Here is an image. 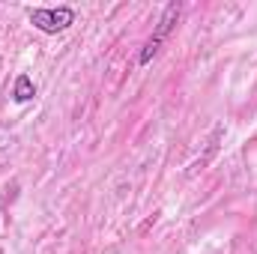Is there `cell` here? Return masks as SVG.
<instances>
[{"label":"cell","mask_w":257,"mask_h":254,"mask_svg":"<svg viewBox=\"0 0 257 254\" xmlns=\"http://www.w3.org/2000/svg\"><path fill=\"white\" fill-rule=\"evenodd\" d=\"M180 15H183V3H168V6H165V12H162V18H159L156 33L144 42V48H141V54H138V66H150V63H153V57L159 54V48L165 45V39L174 33V27H177Z\"/></svg>","instance_id":"cell-1"},{"label":"cell","mask_w":257,"mask_h":254,"mask_svg":"<svg viewBox=\"0 0 257 254\" xmlns=\"http://www.w3.org/2000/svg\"><path fill=\"white\" fill-rule=\"evenodd\" d=\"M33 96H36L33 81H30L27 75H18V78H15V87H12V99H15V102H30Z\"/></svg>","instance_id":"cell-3"},{"label":"cell","mask_w":257,"mask_h":254,"mask_svg":"<svg viewBox=\"0 0 257 254\" xmlns=\"http://www.w3.org/2000/svg\"><path fill=\"white\" fill-rule=\"evenodd\" d=\"M30 24L39 33H63L75 24V9L72 6H42L30 9Z\"/></svg>","instance_id":"cell-2"}]
</instances>
